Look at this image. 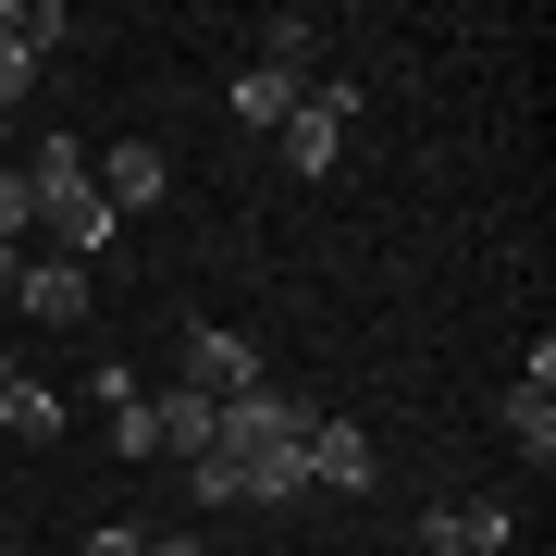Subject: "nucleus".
I'll use <instances>...</instances> for the list:
<instances>
[{
	"label": "nucleus",
	"mask_w": 556,
	"mask_h": 556,
	"mask_svg": "<svg viewBox=\"0 0 556 556\" xmlns=\"http://www.w3.org/2000/svg\"><path fill=\"white\" fill-rule=\"evenodd\" d=\"M346 124H358V87L346 75H309V100L298 112H285V174H334V161H346Z\"/></svg>",
	"instance_id": "f257e3e1"
},
{
	"label": "nucleus",
	"mask_w": 556,
	"mask_h": 556,
	"mask_svg": "<svg viewBox=\"0 0 556 556\" xmlns=\"http://www.w3.org/2000/svg\"><path fill=\"white\" fill-rule=\"evenodd\" d=\"M174 383H199V396L223 408V396H248V383H260V346L223 334V321H186V334H174Z\"/></svg>",
	"instance_id": "f03ea898"
},
{
	"label": "nucleus",
	"mask_w": 556,
	"mask_h": 556,
	"mask_svg": "<svg viewBox=\"0 0 556 556\" xmlns=\"http://www.w3.org/2000/svg\"><path fill=\"white\" fill-rule=\"evenodd\" d=\"M87 186H100V199H112L124 223H137V211H161V199H174V161H161L149 137H112L100 161H87Z\"/></svg>",
	"instance_id": "7ed1b4c3"
},
{
	"label": "nucleus",
	"mask_w": 556,
	"mask_h": 556,
	"mask_svg": "<svg viewBox=\"0 0 556 556\" xmlns=\"http://www.w3.org/2000/svg\"><path fill=\"white\" fill-rule=\"evenodd\" d=\"M38 236H50V260H75V273H87V260L124 236V211L100 199V186H62V199H38Z\"/></svg>",
	"instance_id": "20e7f679"
},
{
	"label": "nucleus",
	"mask_w": 556,
	"mask_h": 556,
	"mask_svg": "<svg viewBox=\"0 0 556 556\" xmlns=\"http://www.w3.org/2000/svg\"><path fill=\"white\" fill-rule=\"evenodd\" d=\"M309 396H285V383H248V396H223V445H309Z\"/></svg>",
	"instance_id": "39448f33"
},
{
	"label": "nucleus",
	"mask_w": 556,
	"mask_h": 556,
	"mask_svg": "<svg viewBox=\"0 0 556 556\" xmlns=\"http://www.w3.org/2000/svg\"><path fill=\"white\" fill-rule=\"evenodd\" d=\"M62 38H75V25H62V0H25V38H0V112L38 100V75H50Z\"/></svg>",
	"instance_id": "423d86ee"
},
{
	"label": "nucleus",
	"mask_w": 556,
	"mask_h": 556,
	"mask_svg": "<svg viewBox=\"0 0 556 556\" xmlns=\"http://www.w3.org/2000/svg\"><path fill=\"white\" fill-rule=\"evenodd\" d=\"M309 482H334V495H371V482H383V445L358 433V420H309Z\"/></svg>",
	"instance_id": "0eeeda50"
},
{
	"label": "nucleus",
	"mask_w": 556,
	"mask_h": 556,
	"mask_svg": "<svg viewBox=\"0 0 556 556\" xmlns=\"http://www.w3.org/2000/svg\"><path fill=\"white\" fill-rule=\"evenodd\" d=\"M223 445V408L199 383H174V396H149V457H211Z\"/></svg>",
	"instance_id": "6e6552de"
},
{
	"label": "nucleus",
	"mask_w": 556,
	"mask_h": 556,
	"mask_svg": "<svg viewBox=\"0 0 556 556\" xmlns=\"http://www.w3.org/2000/svg\"><path fill=\"white\" fill-rule=\"evenodd\" d=\"M309 100L298 62H236V124H260V137H285V112Z\"/></svg>",
	"instance_id": "1a4fd4ad"
},
{
	"label": "nucleus",
	"mask_w": 556,
	"mask_h": 556,
	"mask_svg": "<svg viewBox=\"0 0 556 556\" xmlns=\"http://www.w3.org/2000/svg\"><path fill=\"white\" fill-rule=\"evenodd\" d=\"M13 298H25V321H87V273L75 260H25Z\"/></svg>",
	"instance_id": "9d476101"
},
{
	"label": "nucleus",
	"mask_w": 556,
	"mask_h": 556,
	"mask_svg": "<svg viewBox=\"0 0 556 556\" xmlns=\"http://www.w3.org/2000/svg\"><path fill=\"white\" fill-rule=\"evenodd\" d=\"M507 433H519V457L544 470V457H556V383H532V371L507 383Z\"/></svg>",
	"instance_id": "9b49d317"
},
{
	"label": "nucleus",
	"mask_w": 556,
	"mask_h": 556,
	"mask_svg": "<svg viewBox=\"0 0 556 556\" xmlns=\"http://www.w3.org/2000/svg\"><path fill=\"white\" fill-rule=\"evenodd\" d=\"M433 532H445V544H470V556H507V544H519V507H495V495H470V507H445Z\"/></svg>",
	"instance_id": "f8f14e48"
},
{
	"label": "nucleus",
	"mask_w": 556,
	"mask_h": 556,
	"mask_svg": "<svg viewBox=\"0 0 556 556\" xmlns=\"http://www.w3.org/2000/svg\"><path fill=\"white\" fill-rule=\"evenodd\" d=\"M87 161H100L87 137H38V161H13V174L38 186V199H62V186H87Z\"/></svg>",
	"instance_id": "ddd939ff"
},
{
	"label": "nucleus",
	"mask_w": 556,
	"mask_h": 556,
	"mask_svg": "<svg viewBox=\"0 0 556 556\" xmlns=\"http://www.w3.org/2000/svg\"><path fill=\"white\" fill-rule=\"evenodd\" d=\"M0 433H25V445H38V433H62V396H50V383H0Z\"/></svg>",
	"instance_id": "4468645a"
},
{
	"label": "nucleus",
	"mask_w": 556,
	"mask_h": 556,
	"mask_svg": "<svg viewBox=\"0 0 556 556\" xmlns=\"http://www.w3.org/2000/svg\"><path fill=\"white\" fill-rule=\"evenodd\" d=\"M309 50H321L309 13H273V25H260V62H298V75H309Z\"/></svg>",
	"instance_id": "2eb2a0df"
},
{
	"label": "nucleus",
	"mask_w": 556,
	"mask_h": 556,
	"mask_svg": "<svg viewBox=\"0 0 556 556\" xmlns=\"http://www.w3.org/2000/svg\"><path fill=\"white\" fill-rule=\"evenodd\" d=\"M25 223H38V186H25V174H13V161H0V248H13V236H25Z\"/></svg>",
	"instance_id": "dca6fc26"
},
{
	"label": "nucleus",
	"mask_w": 556,
	"mask_h": 556,
	"mask_svg": "<svg viewBox=\"0 0 556 556\" xmlns=\"http://www.w3.org/2000/svg\"><path fill=\"white\" fill-rule=\"evenodd\" d=\"M137 544H149V532H137V519H100V532H87L75 556H137Z\"/></svg>",
	"instance_id": "f3484780"
},
{
	"label": "nucleus",
	"mask_w": 556,
	"mask_h": 556,
	"mask_svg": "<svg viewBox=\"0 0 556 556\" xmlns=\"http://www.w3.org/2000/svg\"><path fill=\"white\" fill-rule=\"evenodd\" d=\"M137 556H199V544H186V532H149V544H137Z\"/></svg>",
	"instance_id": "a211bd4d"
},
{
	"label": "nucleus",
	"mask_w": 556,
	"mask_h": 556,
	"mask_svg": "<svg viewBox=\"0 0 556 556\" xmlns=\"http://www.w3.org/2000/svg\"><path fill=\"white\" fill-rule=\"evenodd\" d=\"M420 556H470V544H445V532H433V519H420Z\"/></svg>",
	"instance_id": "6ab92c4d"
},
{
	"label": "nucleus",
	"mask_w": 556,
	"mask_h": 556,
	"mask_svg": "<svg viewBox=\"0 0 556 556\" xmlns=\"http://www.w3.org/2000/svg\"><path fill=\"white\" fill-rule=\"evenodd\" d=\"M13 273H25V248H0V298H13Z\"/></svg>",
	"instance_id": "aec40b11"
},
{
	"label": "nucleus",
	"mask_w": 556,
	"mask_h": 556,
	"mask_svg": "<svg viewBox=\"0 0 556 556\" xmlns=\"http://www.w3.org/2000/svg\"><path fill=\"white\" fill-rule=\"evenodd\" d=\"M0 38H25V0H0Z\"/></svg>",
	"instance_id": "412c9836"
},
{
	"label": "nucleus",
	"mask_w": 556,
	"mask_h": 556,
	"mask_svg": "<svg viewBox=\"0 0 556 556\" xmlns=\"http://www.w3.org/2000/svg\"><path fill=\"white\" fill-rule=\"evenodd\" d=\"M0 149H13V112H0Z\"/></svg>",
	"instance_id": "4be33fe9"
},
{
	"label": "nucleus",
	"mask_w": 556,
	"mask_h": 556,
	"mask_svg": "<svg viewBox=\"0 0 556 556\" xmlns=\"http://www.w3.org/2000/svg\"><path fill=\"white\" fill-rule=\"evenodd\" d=\"M0 383H13V358H0Z\"/></svg>",
	"instance_id": "5701e85b"
},
{
	"label": "nucleus",
	"mask_w": 556,
	"mask_h": 556,
	"mask_svg": "<svg viewBox=\"0 0 556 556\" xmlns=\"http://www.w3.org/2000/svg\"><path fill=\"white\" fill-rule=\"evenodd\" d=\"M13 556H25V544H13Z\"/></svg>",
	"instance_id": "b1692460"
}]
</instances>
